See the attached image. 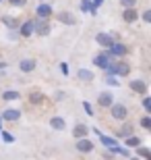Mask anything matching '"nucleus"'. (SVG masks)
I'll return each instance as SVG.
<instances>
[{"instance_id": "f257e3e1", "label": "nucleus", "mask_w": 151, "mask_h": 160, "mask_svg": "<svg viewBox=\"0 0 151 160\" xmlns=\"http://www.w3.org/2000/svg\"><path fill=\"white\" fill-rule=\"evenodd\" d=\"M93 131H95V133L99 135V142H101V146H106L108 150H112V152H116V154L128 156V150H126V148H120L116 139H112V137H108V135H101V131H99V129H93Z\"/></svg>"}, {"instance_id": "f03ea898", "label": "nucleus", "mask_w": 151, "mask_h": 160, "mask_svg": "<svg viewBox=\"0 0 151 160\" xmlns=\"http://www.w3.org/2000/svg\"><path fill=\"white\" fill-rule=\"evenodd\" d=\"M106 71L110 73V75H114V77H126L128 73H130V67H128L126 62L118 60V62H110V67H108Z\"/></svg>"}, {"instance_id": "7ed1b4c3", "label": "nucleus", "mask_w": 151, "mask_h": 160, "mask_svg": "<svg viewBox=\"0 0 151 160\" xmlns=\"http://www.w3.org/2000/svg\"><path fill=\"white\" fill-rule=\"evenodd\" d=\"M110 112H112V117H114L116 121H126L128 110H126V106H124V104H112V106H110Z\"/></svg>"}, {"instance_id": "20e7f679", "label": "nucleus", "mask_w": 151, "mask_h": 160, "mask_svg": "<svg viewBox=\"0 0 151 160\" xmlns=\"http://www.w3.org/2000/svg\"><path fill=\"white\" fill-rule=\"evenodd\" d=\"M110 58H112V54L108 52V50H106V52L97 54V56L93 58V65L99 67V69H108V67H110Z\"/></svg>"}, {"instance_id": "39448f33", "label": "nucleus", "mask_w": 151, "mask_h": 160, "mask_svg": "<svg viewBox=\"0 0 151 160\" xmlns=\"http://www.w3.org/2000/svg\"><path fill=\"white\" fill-rule=\"evenodd\" d=\"M95 42H97L101 48H106V50H110L112 44H114V38L110 36V33H97L95 36Z\"/></svg>"}, {"instance_id": "423d86ee", "label": "nucleus", "mask_w": 151, "mask_h": 160, "mask_svg": "<svg viewBox=\"0 0 151 160\" xmlns=\"http://www.w3.org/2000/svg\"><path fill=\"white\" fill-rule=\"evenodd\" d=\"M33 31H37L40 36H46L48 31H50L48 19H35V21H33Z\"/></svg>"}, {"instance_id": "0eeeda50", "label": "nucleus", "mask_w": 151, "mask_h": 160, "mask_svg": "<svg viewBox=\"0 0 151 160\" xmlns=\"http://www.w3.org/2000/svg\"><path fill=\"white\" fill-rule=\"evenodd\" d=\"M0 119H4V121H19V119H21V110H15V108H6V110H2Z\"/></svg>"}, {"instance_id": "6e6552de", "label": "nucleus", "mask_w": 151, "mask_h": 160, "mask_svg": "<svg viewBox=\"0 0 151 160\" xmlns=\"http://www.w3.org/2000/svg\"><path fill=\"white\" fill-rule=\"evenodd\" d=\"M35 67H37V62H35L33 58H23L21 62H19V69L23 73H31V71H35Z\"/></svg>"}, {"instance_id": "1a4fd4ad", "label": "nucleus", "mask_w": 151, "mask_h": 160, "mask_svg": "<svg viewBox=\"0 0 151 160\" xmlns=\"http://www.w3.org/2000/svg\"><path fill=\"white\" fill-rule=\"evenodd\" d=\"M97 104L99 106H112V104H114V96H112L110 92H101V94L97 96Z\"/></svg>"}, {"instance_id": "9d476101", "label": "nucleus", "mask_w": 151, "mask_h": 160, "mask_svg": "<svg viewBox=\"0 0 151 160\" xmlns=\"http://www.w3.org/2000/svg\"><path fill=\"white\" fill-rule=\"evenodd\" d=\"M122 19H124V23H134L139 19V12H137V8H124Z\"/></svg>"}, {"instance_id": "9b49d317", "label": "nucleus", "mask_w": 151, "mask_h": 160, "mask_svg": "<svg viewBox=\"0 0 151 160\" xmlns=\"http://www.w3.org/2000/svg\"><path fill=\"white\" fill-rule=\"evenodd\" d=\"M35 15H37V19H50V15H52V6L50 4H40L37 11H35Z\"/></svg>"}, {"instance_id": "f8f14e48", "label": "nucleus", "mask_w": 151, "mask_h": 160, "mask_svg": "<svg viewBox=\"0 0 151 160\" xmlns=\"http://www.w3.org/2000/svg\"><path fill=\"white\" fill-rule=\"evenodd\" d=\"M108 52H110L112 56H124L128 50H126V46H124V44H116V42H114V44H112V48L108 50Z\"/></svg>"}, {"instance_id": "ddd939ff", "label": "nucleus", "mask_w": 151, "mask_h": 160, "mask_svg": "<svg viewBox=\"0 0 151 160\" xmlns=\"http://www.w3.org/2000/svg\"><path fill=\"white\" fill-rule=\"evenodd\" d=\"M130 89L137 92V94H145L147 92V83L141 81V79H134V81H130Z\"/></svg>"}, {"instance_id": "4468645a", "label": "nucleus", "mask_w": 151, "mask_h": 160, "mask_svg": "<svg viewBox=\"0 0 151 160\" xmlns=\"http://www.w3.org/2000/svg\"><path fill=\"white\" fill-rule=\"evenodd\" d=\"M77 150H79V152H91L93 143L89 142V139H85V137H81V139L77 142Z\"/></svg>"}, {"instance_id": "2eb2a0df", "label": "nucleus", "mask_w": 151, "mask_h": 160, "mask_svg": "<svg viewBox=\"0 0 151 160\" xmlns=\"http://www.w3.org/2000/svg\"><path fill=\"white\" fill-rule=\"evenodd\" d=\"M56 19H58L60 23H68V25H75L77 23V19L73 17L70 12H58V15H56Z\"/></svg>"}, {"instance_id": "dca6fc26", "label": "nucleus", "mask_w": 151, "mask_h": 160, "mask_svg": "<svg viewBox=\"0 0 151 160\" xmlns=\"http://www.w3.org/2000/svg\"><path fill=\"white\" fill-rule=\"evenodd\" d=\"M50 127H52V129H56V131H62L64 127H66V123H64L62 117H52V121H50Z\"/></svg>"}, {"instance_id": "f3484780", "label": "nucleus", "mask_w": 151, "mask_h": 160, "mask_svg": "<svg viewBox=\"0 0 151 160\" xmlns=\"http://www.w3.org/2000/svg\"><path fill=\"white\" fill-rule=\"evenodd\" d=\"M87 133H89V129L85 127V125H81V123L77 125V127H75V131H73V135H75L77 139H81V137H85Z\"/></svg>"}, {"instance_id": "a211bd4d", "label": "nucleus", "mask_w": 151, "mask_h": 160, "mask_svg": "<svg viewBox=\"0 0 151 160\" xmlns=\"http://www.w3.org/2000/svg\"><path fill=\"white\" fill-rule=\"evenodd\" d=\"M33 33V21H27V23L21 25V36L23 38H29Z\"/></svg>"}, {"instance_id": "6ab92c4d", "label": "nucleus", "mask_w": 151, "mask_h": 160, "mask_svg": "<svg viewBox=\"0 0 151 160\" xmlns=\"http://www.w3.org/2000/svg\"><path fill=\"white\" fill-rule=\"evenodd\" d=\"M77 75H79V79H81V81H85V83L93 81V73L87 71V69H79V73H77Z\"/></svg>"}, {"instance_id": "aec40b11", "label": "nucleus", "mask_w": 151, "mask_h": 160, "mask_svg": "<svg viewBox=\"0 0 151 160\" xmlns=\"http://www.w3.org/2000/svg\"><path fill=\"white\" fill-rule=\"evenodd\" d=\"M21 96H19V92H2V100H6V102H12V100H19Z\"/></svg>"}, {"instance_id": "412c9836", "label": "nucleus", "mask_w": 151, "mask_h": 160, "mask_svg": "<svg viewBox=\"0 0 151 160\" xmlns=\"http://www.w3.org/2000/svg\"><path fill=\"white\" fill-rule=\"evenodd\" d=\"M2 23H4L6 27H11V29H17V27H19V21H17V19H12V17H2Z\"/></svg>"}, {"instance_id": "4be33fe9", "label": "nucleus", "mask_w": 151, "mask_h": 160, "mask_svg": "<svg viewBox=\"0 0 151 160\" xmlns=\"http://www.w3.org/2000/svg\"><path fill=\"white\" fill-rule=\"evenodd\" d=\"M130 133H133V125H124V127L118 131V137H130Z\"/></svg>"}, {"instance_id": "5701e85b", "label": "nucleus", "mask_w": 151, "mask_h": 160, "mask_svg": "<svg viewBox=\"0 0 151 160\" xmlns=\"http://www.w3.org/2000/svg\"><path fill=\"white\" fill-rule=\"evenodd\" d=\"M126 146H128V148L141 146V139H139V137H134V135H130V137H126Z\"/></svg>"}, {"instance_id": "b1692460", "label": "nucleus", "mask_w": 151, "mask_h": 160, "mask_svg": "<svg viewBox=\"0 0 151 160\" xmlns=\"http://www.w3.org/2000/svg\"><path fill=\"white\" fill-rule=\"evenodd\" d=\"M29 102H31V104H40V102H41V94H37V92H33V94L29 96Z\"/></svg>"}, {"instance_id": "393cba45", "label": "nucleus", "mask_w": 151, "mask_h": 160, "mask_svg": "<svg viewBox=\"0 0 151 160\" xmlns=\"http://www.w3.org/2000/svg\"><path fill=\"white\" fill-rule=\"evenodd\" d=\"M137 152H139V156H143V158L151 160V152H149L147 148H137Z\"/></svg>"}, {"instance_id": "a878e982", "label": "nucleus", "mask_w": 151, "mask_h": 160, "mask_svg": "<svg viewBox=\"0 0 151 160\" xmlns=\"http://www.w3.org/2000/svg\"><path fill=\"white\" fill-rule=\"evenodd\" d=\"M120 2H122L124 8H134L137 6V0H120Z\"/></svg>"}, {"instance_id": "bb28decb", "label": "nucleus", "mask_w": 151, "mask_h": 160, "mask_svg": "<svg viewBox=\"0 0 151 160\" xmlns=\"http://www.w3.org/2000/svg\"><path fill=\"white\" fill-rule=\"evenodd\" d=\"M81 11L83 12L91 11V0H81Z\"/></svg>"}, {"instance_id": "cd10ccee", "label": "nucleus", "mask_w": 151, "mask_h": 160, "mask_svg": "<svg viewBox=\"0 0 151 160\" xmlns=\"http://www.w3.org/2000/svg\"><path fill=\"white\" fill-rule=\"evenodd\" d=\"M83 108H85V112H87L89 117H95V114H93V108H91V104H89V102H83Z\"/></svg>"}, {"instance_id": "c85d7f7f", "label": "nucleus", "mask_w": 151, "mask_h": 160, "mask_svg": "<svg viewBox=\"0 0 151 160\" xmlns=\"http://www.w3.org/2000/svg\"><path fill=\"white\" fill-rule=\"evenodd\" d=\"M141 125H143L145 129H151V119L149 117H143V119H141Z\"/></svg>"}, {"instance_id": "c756f323", "label": "nucleus", "mask_w": 151, "mask_h": 160, "mask_svg": "<svg viewBox=\"0 0 151 160\" xmlns=\"http://www.w3.org/2000/svg\"><path fill=\"white\" fill-rule=\"evenodd\" d=\"M0 135H2V139H4V142H8V143H11L12 139H15V137H12L11 133H6V131H0Z\"/></svg>"}, {"instance_id": "7c9ffc66", "label": "nucleus", "mask_w": 151, "mask_h": 160, "mask_svg": "<svg viewBox=\"0 0 151 160\" xmlns=\"http://www.w3.org/2000/svg\"><path fill=\"white\" fill-rule=\"evenodd\" d=\"M106 81L110 83V85H120V81H118V77H114V75H110V77L106 79Z\"/></svg>"}, {"instance_id": "2f4dec72", "label": "nucleus", "mask_w": 151, "mask_h": 160, "mask_svg": "<svg viewBox=\"0 0 151 160\" xmlns=\"http://www.w3.org/2000/svg\"><path fill=\"white\" fill-rule=\"evenodd\" d=\"M143 106L147 112H151V98H143Z\"/></svg>"}, {"instance_id": "473e14b6", "label": "nucleus", "mask_w": 151, "mask_h": 160, "mask_svg": "<svg viewBox=\"0 0 151 160\" xmlns=\"http://www.w3.org/2000/svg\"><path fill=\"white\" fill-rule=\"evenodd\" d=\"M8 2H11L12 6H23L25 2H27V0H8Z\"/></svg>"}, {"instance_id": "72a5a7b5", "label": "nucleus", "mask_w": 151, "mask_h": 160, "mask_svg": "<svg viewBox=\"0 0 151 160\" xmlns=\"http://www.w3.org/2000/svg\"><path fill=\"white\" fill-rule=\"evenodd\" d=\"M143 21H145V23H149V21H151V11H145V12H143Z\"/></svg>"}, {"instance_id": "f704fd0d", "label": "nucleus", "mask_w": 151, "mask_h": 160, "mask_svg": "<svg viewBox=\"0 0 151 160\" xmlns=\"http://www.w3.org/2000/svg\"><path fill=\"white\" fill-rule=\"evenodd\" d=\"M60 71H62L64 75H66V73H68V67H66V62H62V65H60Z\"/></svg>"}, {"instance_id": "c9c22d12", "label": "nucleus", "mask_w": 151, "mask_h": 160, "mask_svg": "<svg viewBox=\"0 0 151 160\" xmlns=\"http://www.w3.org/2000/svg\"><path fill=\"white\" fill-rule=\"evenodd\" d=\"M133 160H139V158H133Z\"/></svg>"}]
</instances>
